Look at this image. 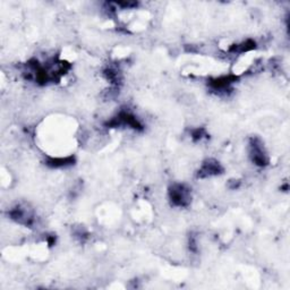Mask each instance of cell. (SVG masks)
<instances>
[{
	"label": "cell",
	"instance_id": "1",
	"mask_svg": "<svg viewBox=\"0 0 290 290\" xmlns=\"http://www.w3.org/2000/svg\"><path fill=\"white\" fill-rule=\"evenodd\" d=\"M169 197L174 206L185 208L190 203L189 189L182 184H174L169 189Z\"/></svg>",
	"mask_w": 290,
	"mask_h": 290
},
{
	"label": "cell",
	"instance_id": "2",
	"mask_svg": "<svg viewBox=\"0 0 290 290\" xmlns=\"http://www.w3.org/2000/svg\"><path fill=\"white\" fill-rule=\"evenodd\" d=\"M249 145H251V151H249V153H251V158L254 164L260 167L267 166L269 159L263 145H262V143L257 140V138H253Z\"/></svg>",
	"mask_w": 290,
	"mask_h": 290
},
{
	"label": "cell",
	"instance_id": "3",
	"mask_svg": "<svg viewBox=\"0 0 290 290\" xmlns=\"http://www.w3.org/2000/svg\"><path fill=\"white\" fill-rule=\"evenodd\" d=\"M222 167L218 161L214 160H208L205 161L202 168L198 172V177L205 178V177H211V176H217V174H220L222 173Z\"/></svg>",
	"mask_w": 290,
	"mask_h": 290
},
{
	"label": "cell",
	"instance_id": "4",
	"mask_svg": "<svg viewBox=\"0 0 290 290\" xmlns=\"http://www.w3.org/2000/svg\"><path fill=\"white\" fill-rule=\"evenodd\" d=\"M10 217L11 219L15 220L16 222L21 225H25V226H30L33 221V218H32V214L27 211V209L24 208H15L14 210L10 211Z\"/></svg>",
	"mask_w": 290,
	"mask_h": 290
},
{
	"label": "cell",
	"instance_id": "5",
	"mask_svg": "<svg viewBox=\"0 0 290 290\" xmlns=\"http://www.w3.org/2000/svg\"><path fill=\"white\" fill-rule=\"evenodd\" d=\"M235 77L232 76H224L220 78H216L214 81L210 83V85L212 86L213 90L216 91H226L229 89V86L235 82Z\"/></svg>",
	"mask_w": 290,
	"mask_h": 290
},
{
	"label": "cell",
	"instance_id": "6",
	"mask_svg": "<svg viewBox=\"0 0 290 290\" xmlns=\"http://www.w3.org/2000/svg\"><path fill=\"white\" fill-rule=\"evenodd\" d=\"M74 158L73 157H66V158H51L48 160L47 165L51 167V168H62V167H67L70 165H74Z\"/></svg>",
	"mask_w": 290,
	"mask_h": 290
}]
</instances>
